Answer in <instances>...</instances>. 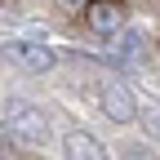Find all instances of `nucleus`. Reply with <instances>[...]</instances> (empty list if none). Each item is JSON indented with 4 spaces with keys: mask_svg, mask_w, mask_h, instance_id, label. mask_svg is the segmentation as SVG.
<instances>
[{
    "mask_svg": "<svg viewBox=\"0 0 160 160\" xmlns=\"http://www.w3.org/2000/svg\"><path fill=\"white\" fill-rule=\"evenodd\" d=\"M0 53H5L9 67L27 71V76H45V71H53V62H58V53L45 45V40H31V36L5 40V45H0Z\"/></svg>",
    "mask_w": 160,
    "mask_h": 160,
    "instance_id": "1",
    "label": "nucleus"
},
{
    "mask_svg": "<svg viewBox=\"0 0 160 160\" xmlns=\"http://www.w3.org/2000/svg\"><path fill=\"white\" fill-rule=\"evenodd\" d=\"M85 18L98 36H116L125 27V5L120 0H85Z\"/></svg>",
    "mask_w": 160,
    "mask_h": 160,
    "instance_id": "2",
    "label": "nucleus"
},
{
    "mask_svg": "<svg viewBox=\"0 0 160 160\" xmlns=\"http://www.w3.org/2000/svg\"><path fill=\"white\" fill-rule=\"evenodd\" d=\"M102 107H107V116L116 120V125H129V120L138 116V102H133V93H129L125 80H107L102 85Z\"/></svg>",
    "mask_w": 160,
    "mask_h": 160,
    "instance_id": "3",
    "label": "nucleus"
},
{
    "mask_svg": "<svg viewBox=\"0 0 160 160\" xmlns=\"http://www.w3.org/2000/svg\"><path fill=\"white\" fill-rule=\"evenodd\" d=\"M9 129L22 138V142H40V138H45V120H40V111H31L27 102H13L9 107Z\"/></svg>",
    "mask_w": 160,
    "mask_h": 160,
    "instance_id": "4",
    "label": "nucleus"
},
{
    "mask_svg": "<svg viewBox=\"0 0 160 160\" xmlns=\"http://www.w3.org/2000/svg\"><path fill=\"white\" fill-rule=\"evenodd\" d=\"M67 156L71 160H107V151L98 147L93 133H67Z\"/></svg>",
    "mask_w": 160,
    "mask_h": 160,
    "instance_id": "5",
    "label": "nucleus"
},
{
    "mask_svg": "<svg viewBox=\"0 0 160 160\" xmlns=\"http://www.w3.org/2000/svg\"><path fill=\"white\" fill-rule=\"evenodd\" d=\"M116 36H120V40H116V53H120V58H138V49H142V31H125V27H120Z\"/></svg>",
    "mask_w": 160,
    "mask_h": 160,
    "instance_id": "6",
    "label": "nucleus"
},
{
    "mask_svg": "<svg viewBox=\"0 0 160 160\" xmlns=\"http://www.w3.org/2000/svg\"><path fill=\"white\" fill-rule=\"evenodd\" d=\"M53 5H62V9H76V5H85V0H53Z\"/></svg>",
    "mask_w": 160,
    "mask_h": 160,
    "instance_id": "7",
    "label": "nucleus"
}]
</instances>
